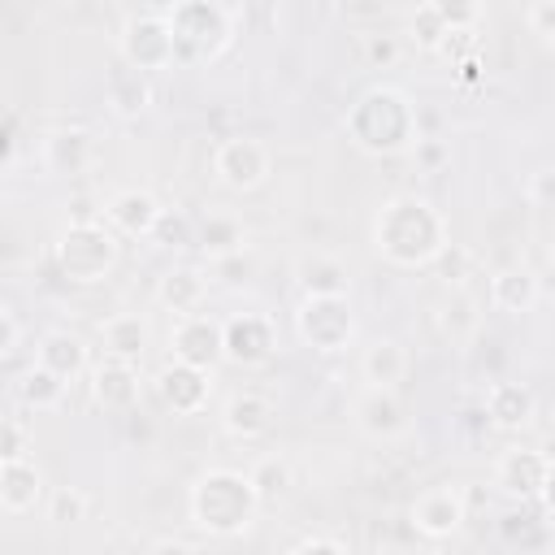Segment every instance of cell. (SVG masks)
I'll return each instance as SVG.
<instances>
[{
  "instance_id": "603a6c76",
  "label": "cell",
  "mask_w": 555,
  "mask_h": 555,
  "mask_svg": "<svg viewBox=\"0 0 555 555\" xmlns=\"http://www.w3.org/2000/svg\"><path fill=\"white\" fill-rule=\"evenodd\" d=\"M295 282H299V291H304V299L312 295H347L351 291V273H347V264L338 260V256H330V251H312V256H299V264H295Z\"/></svg>"
},
{
  "instance_id": "c3c4849f",
  "label": "cell",
  "mask_w": 555,
  "mask_h": 555,
  "mask_svg": "<svg viewBox=\"0 0 555 555\" xmlns=\"http://www.w3.org/2000/svg\"><path fill=\"white\" fill-rule=\"evenodd\" d=\"M542 507H546V516H555V455H551V464H546V481H542Z\"/></svg>"
},
{
  "instance_id": "ffe728a7",
  "label": "cell",
  "mask_w": 555,
  "mask_h": 555,
  "mask_svg": "<svg viewBox=\"0 0 555 555\" xmlns=\"http://www.w3.org/2000/svg\"><path fill=\"white\" fill-rule=\"evenodd\" d=\"M100 343H104V360L139 364L143 351L152 347V325L139 312H117V317L100 321Z\"/></svg>"
},
{
  "instance_id": "4dcf8cb0",
  "label": "cell",
  "mask_w": 555,
  "mask_h": 555,
  "mask_svg": "<svg viewBox=\"0 0 555 555\" xmlns=\"http://www.w3.org/2000/svg\"><path fill=\"white\" fill-rule=\"evenodd\" d=\"M408 35H412V43H416L421 52H438V48H442V39L451 35V26H447L438 0L412 9V17H408Z\"/></svg>"
},
{
  "instance_id": "b9f144b4",
  "label": "cell",
  "mask_w": 555,
  "mask_h": 555,
  "mask_svg": "<svg viewBox=\"0 0 555 555\" xmlns=\"http://www.w3.org/2000/svg\"><path fill=\"white\" fill-rule=\"evenodd\" d=\"M17 347H22V321H17L13 308H4V312H0V356L9 360Z\"/></svg>"
},
{
  "instance_id": "ab89813d",
  "label": "cell",
  "mask_w": 555,
  "mask_h": 555,
  "mask_svg": "<svg viewBox=\"0 0 555 555\" xmlns=\"http://www.w3.org/2000/svg\"><path fill=\"white\" fill-rule=\"evenodd\" d=\"M529 204H538V208H555V165L529 173Z\"/></svg>"
},
{
  "instance_id": "1f68e13d",
  "label": "cell",
  "mask_w": 555,
  "mask_h": 555,
  "mask_svg": "<svg viewBox=\"0 0 555 555\" xmlns=\"http://www.w3.org/2000/svg\"><path fill=\"white\" fill-rule=\"evenodd\" d=\"M473 308H477V299L468 291H451V299L442 304V334L451 343H464L477 330V312Z\"/></svg>"
},
{
  "instance_id": "cb8c5ba5",
  "label": "cell",
  "mask_w": 555,
  "mask_h": 555,
  "mask_svg": "<svg viewBox=\"0 0 555 555\" xmlns=\"http://www.w3.org/2000/svg\"><path fill=\"white\" fill-rule=\"evenodd\" d=\"M35 364H43V369H52L56 377H65V382H74V377H82L87 373V343L78 338V334H69V330H48L43 338H39V347H35Z\"/></svg>"
},
{
  "instance_id": "d6986e66",
  "label": "cell",
  "mask_w": 555,
  "mask_h": 555,
  "mask_svg": "<svg viewBox=\"0 0 555 555\" xmlns=\"http://www.w3.org/2000/svg\"><path fill=\"white\" fill-rule=\"evenodd\" d=\"M91 399L104 412H134L139 403V369L126 360H104L91 369Z\"/></svg>"
},
{
  "instance_id": "8fae6325",
  "label": "cell",
  "mask_w": 555,
  "mask_h": 555,
  "mask_svg": "<svg viewBox=\"0 0 555 555\" xmlns=\"http://www.w3.org/2000/svg\"><path fill=\"white\" fill-rule=\"evenodd\" d=\"M278 351V330L264 312H238L225 321V360L238 369H256Z\"/></svg>"
},
{
  "instance_id": "7bdbcfd3",
  "label": "cell",
  "mask_w": 555,
  "mask_h": 555,
  "mask_svg": "<svg viewBox=\"0 0 555 555\" xmlns=\"http://www.w3.org/2000/svg\"><path fill=\"white\" fill-rule=\"evenodd\" d=\"M291 555H351V551H347L338 538H325V533H317V538H304V542H299Z\"/></svg>"
},
{
  "instance_id": "9c48e42d",
  "label": "cell",
  "mask_w": 555,
  "mask_h": 555,
  "mask_svg": "<svg viewBox=\"0 0 555 555\" xmlns=\"http://www.w3.org/2000/svg\"><path fill=\"white\" fill-rule=\"evenodd\" d=\"M269 165H273L269 147L260 139H251V134H230L212 152V173L230 191H256L269 178Z\"/></svg>"
},
{
  "instance_id": "f907efd6",
  "label": "cell",
  "mask_w": 555,
  "mask_h": 555,
  "mask_svg": "<svg viewBox=\"0 0 555 555\" xmlns=\"http://www.w3.org/2000/svg\"><path fill=\"white\" fill-rule=\"evenodd\" d=\"M551 269H555V243H551Z\"/></svg>"
},
{
  "instance_id": "f6af8a7d",
  "label": "cell",
  "mask_w": 555,
  "mask_h": 555,
  "mask_svg": "<svg viewBox=\"0 0 555 555\" xmlns=\"http://www.w3.org/2000/svg\"><path fill=\"white\" fill-rule=\"evenodd\" d=\"M17 126H22L17 113H9L4 117V169H13L17 165V152H22V130Z\"/></svg>"
},
{
  "instance_id": "e575fe53",
  "label": "cell",
  "mask_w": 555,
  "mask_h": 555,
  "mask_svg": "<svg viewBox=\"0 0 555 555\" xmlns=\"http://www.w3.org/2000/svg\"><path fill=\"white\" fill-rule=\"evenodd\" d=\"M399 56H403V48H399L395 35H382V30L364 35V65H369V69H390Z\"/></svg>"
},
{
  "instance_id": "44dd1931",
  "label": "cell",
  "mask_w": 555,
  "mask_h": 555,
  "mask_svg": "<svg viewBox=\"0 0 555 555\" xmlns=\"http://www.w3.org/2000/svg\"><path fill=\"white\" fill-rule=\"evenodd\" d=\"M39 499H43V468H39L30 455L0 464V507H4L9 516L30 512Z\"/></svg>"
},
{
  "instance_id": "ba28073f",
  "label": "cell",
  "mask_w": 555,
  "mask_h": 555,
  "mask_svg": "<svg viewBox=\"0 0 555 555\" xmlns=\"http://www.w3.org/2000/svg\"><path fill=\"white\" fill-rule=\"evenodd\" d=\"M169 356L182 360V364H191V369L212 373L225 360V321H217L208 312H195V317L173 321V330H169Z\"/></svg>"
},
{
  "instance_id": "4fadbf2b",
  "label": "cell",
  "mask_w": 555,
  "mask_h": 555,
  "mask_svg": "<svg viewBox=\"0 0 555 555\" xmlns=\"http://www.w3.org/2000/svg\"><path fill=\"white\" fill-rule=\"evenodd\" d=\"M104 217H108V230L113 234H126V238H152L165 208L152 191H139V186H126L117 195H108L104 204Z\"/></svg>"
},
{
  "instance_id": "277c9868",
  "label": "cell",
  "mask_w": 555,
  "mask_h": 555,
  "mask_svg": "<svg viewBox=\"0 0 555 555\" xmlns=\"http://www.w3.org/2000/svg\"><path fill=\"white\" fill-rule=\"evenodd\" d=\"M173 35V65H212L234 43L238 9L217 0H182L165 9Z\"/></svg>"
},
{
  "instance_id": "f35d334b",
  "label": "cell",
  "mask_w": 555,
  "mask_h": 555,
  "mask_svg": "<svg viewBox=\"0 0 555 555\" xmlns=\"http://www.w3.org/2000/svg\"><path fill=\"white\" fill-rule=\"evenodd\" d=\"M438 9H442V17H447L451 30H473L477 17H481V9L468 4V0H438Z\"/></svg>"
},
{
  "instance_id": "5bb4252c",
  "label": "cell",
  "mask_w": 555,
  "mask_h": 555,
  "mask_svg": "<svg viewBox=\"0 0 555 555\" xmlns=\"http://www.w3.org/2000/svg\"><path fill=\"white\" fill-rule=\"evenodd\" d=\"M546 464H551V455H542L533 447H507L494 460V486L512 499H538L542 481H546Z\"/></svg>"
},
{
  "instance_id": "7a4b0ae2",
  "label": "cell",
  "mask_w": 555,
  "mask_h": 555,
  "mask_svg": "<svg viewBox=\"0 0 555 555\" xmlns=\"http://www.w3.org/2000/svg\"><path fill=\"white\" fill-rule=\"evenodd\" d=\"M347 139L369 156H399L421 143L416 104L399 87H369L347 108Z\"/></svg>"
},
{
  "instance_id": "836d02e7",
  "label": "cell",
  "mask_w": 555,
  "mask_h": 555,
  "mask_svg": "<svg viewBox=\"0 0 555 555\" xmlns=\"http://www.w3.org/2000/svg\"><path fill=\"white\" fill-rule=\"evenodd\" d=\"M256 269H260V260H256V251H251V247H243V251H230V256L212 260V278H217L221 286H247V282L256 278Z\"/></svg>"
},
{
  "instance_id": "6da1fadb",
  "label": "cell",
  "mask_w": 555,
  "mask_h": 555,
  "mask_svg": "<svg viewBox=\"0 0 555 555\" xmlns=\"http://www.w3.org/2000/svg\"><path fill=\"white\" fill-rule=\"evenodd\" d=\"M373 247L399 269H425L451 247V230L425 195H390L373 217Z\"/></svg>"
},
{
  "instance_id": "681fc988",
  "label": "cell",
  "mask_w": 555,
  "mask_h": 555,
  "mask_svg": "<svg viewBox=\"0 0 555 555\" xmlns=\"http://www.w3.org/2000/svg\"><path fill=\"white\" fill-rule=\"evenodd\" d=\"M546 52H551V56H555V39H546Z\"/></svg>"
},
{
  "instance_id": "74e56055",
  "label": "cell",
  "mask_w": 555,
  "mask_h": 555,
  "mask_svg": "<svg viewBox=\"0 0 555 555\" xmlns=\"http://www.w3.org/2000/svg\"><path fill=\"white\" fill-rule=\"evenodd\" d=\"M468 264H473V256H468L464 247H455V243H451V247L438 256V273H442V278H447L455 291H464V282H468V278H464V273H468Z\"/></svg>"
},
{
  "instance_id": "60d3db41",
  "label": "cell",
  "mask_w": 555,
  "mask_h": 555,
  "mask_svg": "<svg viewBox=\"0 0 555 555\" xmlns=\"http://www.w3.org/2000/svg\"><path fill=\"white\" fill-rule=\"evenodd\" d=\"M525 22H529L533 35L555 39V0H538V4H529V9H525Z\"/></svg>"
},
{
  "instance_id": "f1b7e54d",
  "label": "cell",
  "mask_w": 555,
  "mask_h": 555,
  "mask_svg": "<svg viewBox=\"0 0 555 555\" xmlns=\"http://www.w3.org/2000/svg\"><path fill=\"white\" fill-rule=\"evenodd\" d=\"M65 390H69V382L56 377V373L43 369V364H30V369L17 377V399H22L30 412H52V408H61V403H65Z\"/></svg>"
},
{
  "instance_id": "484cf974",
  "label": "cell",
  "mask_w": 555,
  "mask_h": 555,
  "mask_svg": "<svg viewBox=\"0 0 555 555\" xmlns=\"http://www.w3.org/2000/svg\"><path fill=\"white\" fill-rule=\"evenodd\" d=\"M360 377L369 386H382V390H395L403 377H408V351L399 338H373L364 351H360Z\"/></svg>"
},
{
  "instance_id": "5b68a950",
  "label": "cell",
  "mask_w": 555,
  "mask_h": 555,
  "mask_svg": "<svg viewBox=\"0 0 555 555\" xmlns=\"http://www.w3.org/2000/svg\"><path fill=\"white\" fill-rule=\"evenodd\" d=\"M117 234L104 221H69L56 238V264L69 282L78 286H95L113 273L117 264Z\"/></svg>"
},
{
  "instance_id": "8d00e7d4",
  "label": "cell",
  "mask_w": 555,
  "mask_h": 555,
  "mask_svg": "<svg viewBox=\"0 0 555 555\" xmlns=\"http://www.w3.org/2000/svg\"><path fill=\"white\" fill-rule=\"evenodd\" d=\"M152 238H156L160 247H195V225H191L182 212H165Z\"/></svg>"
},
{
  "instance_id": "8992f818",
  "label": "cell",
  "mask_w": 555,
  "mask_h": 555,
  "mask_svg": "<svg viewBox=\"0 0 555 555\" xmlns=\"http://www.w3.org/2000/svg\"><path fill=\"white\" fill-rule=\"evenodd\" d=\"M295 334L304 347L321 351V356H334V351H347L351 338H356V312H351V299L347 295H308L299 299L295 308Z\"/></svg>"
},
{
  "instance_id": "7dc6e473",
  "label": "cell",
  "mask_w": 555,
  "mask_h": 555,
  "mask_svg": "<svg viewBox=\"0 0 555 555\" xmlns=\"http://www.w3.org/2000/svg\"><path fill=\"white\" fill-rule=\"evenodd\" d=\"M147 555H199V546H191L182 538H160V542L147 546Z\"/></svg>"
},
{
  "instance_id": "d4e9b609",
  "label": "cell",
  "mask_w": 555,
  "mask_h": 555,
  "mask_svg": "<svg viewBox=\"0 0 555 555\" xmlns=\"http://www.w3.org/2000/svg\"><path fill=\"white\" fill-rule=\"evenodd\" d=\"M533 412H538V399L520 382H494L486 390V416L499 429H525L533 421Z\"/></svg>"
},
{
  "instance_id": "d6a6232c",
  "label": "cell",
  "mask_w": 555,
  "mask_h": 555,
  "mask_svg": "<svg viewBox=\"0 0 555 555\" xmlns=\"http://www.w3.org/2000/svg\"><path fill=\"white\" fill-rule=\"evenodd\" d=\"M87 494L78 490V486H56L52 494H48V507H43V516L56 525V529H65V525H78V520H87Z\"/></svg>"
},
{
  "instance_id": "83f0119b",
  "label": "cell",
  "mask_w": 555,
  "mask_h": 555,
  "mask_svg": "<svg viewBox=\"0 0 555 555\" xmlns=\"http://www.w3.org/2000/svg\"><path fill=\"white\" fill-rule=\"evenodd\" d=\"M195 247L208 256V260H221L230 251H243L247 247V230L238 217H225V212H212L195 225Z\"/></svg>"
},
{
  "instance_id": "9a60e30c",
  "label": "cell",
  "mask_w": 555,
  "mask_h": 555,
  "mask_svg": "<svg viewBox=\"0 0 555 555\" xmlns=\"http://www.w3.org/2000/svg\"><path fill=\"white\" fill-rule=\"evenodd\" d=\"M95 134L82 130V126H61L43 139V165L61 178H74V173H87L95 165Z\"/></svg>"
},
{
  "instance_id": "e0dca14e",
  "label": "cell",
  "mask_w": 555,
  "mask_h": 555,
  "mask_svg": "<svg viewBox=\"0 0 555 555\" xmlns=\"http://www.w3.org/2000/svg\"><path fill=\"white\" fill-rule=\"evenodd\" d=\"M412 525L425 538H451L464 525V494L451 486H434L412 503Z\"/></svg>"
},
{
  "instance_id": "2e32d148",
  "label": "cell",
  "mask_w": 555,
  "mask_h": 555,
  "mask_svg": "<svg viewBox=\"0 0 555 555\" xmlns=\"http://www.w3.org/2000/svg\"><path fill=\"white\" fill-rule=\"evenodd\" d=\"M204 299H208V273L195 269V264H173V269L160 273V282H156V304H160L165 312H173L178 321H182V317H195V312L204 308Z\"/></svg>"
},
{
  "instance_id": "7c38bea8",
  "label": "cell",
  "mask_w": 555,
  "mask_h": 555,
  "mask_svg": "<svg viewBox=\"0 0 555 555\" xmlns=\"http://www.w3.org/2000/svg\"><path fill=\"white\" fill-rule=\"evenodd\" d=\"M351 421L364 438L373 442H390L403 434L408 425V412H403V399L395 390H382V386H364L356 399H351Z\"/></svg>"
},
{
  "instance_id": "7402d4cb",
  "label": "cell",
  "mask_w": 555,
  "mask_h": 555,
  "mask_svg": "<svg viewBox=\"0 0 555 555\" xmlns=\"http://www.w3.org/2000/svg\"><path fill=\"white\" fill-rule=\"evenodd\" d=\"M490 299H494L499 312H507V317H525V312L538 308L542 286H538L533 269H525V264H507V269H499V273L490 278Z\"/></svg>"
},
{
  "instance_id": "ac0fdd59",
  "label": "cell",
  "mask_w": 555,
  "mask_h": 555,
  "mask_svg": "<svg viewBox=\"0 0 555 555\" xmlns=\"http://www.w3.org/2000/svg\"><path fill=\"white\" fill-rule=\"evenodd\" d=\"M273 416H278V412H273V399L260 395V390H234V395L221 403V425H225V434H230V438H243V442L269 434V429H273Z\"/></svg>"
},
{
  "instance_id": "bcb514c9",
  "label": "cell",
  "mask_w": 555,
  "mask_h": 555,
  "mask_svg": "<svg viewBox=\"0 0 555 555\" xmlns=\"http://www.w3.org/2000/svg\"><path fill=\"white\" fill-rule=\"evenodd\" d=\"M438 52L464 65V52H473V30H451V35L442 39V48H438Z\"/></svg>"
},
{
  "instance_id": "f546056e",
  "label": "cell",
  "mask_w": 555,
  "mask_h": 555,
  "mask_svg": "<svg viewBox=\"0 0 555 555\" xmlns=\"http://www.w3.org/2000/svg\"><path fill=\"white\" fill-rule=\"evenodd\" d=\"M247 477H251L260 503H282V499L291 494V486H295V468H291L286 455H260V460L247 468Z\"/></svg>"
},
{
  "instance_id": "30bf717a",
  "label": "cell",
  "mask_w": 555,
  "mask_h": 555,
  "mask_svg": "<svg viewBox=\"0 0 555 555\" xmlns=\"http://www.w3.org/2000/svg\"><path fill=\"white\" fill-rule=\"evenodd\" d=\"M208 377L212 373H204V369H191L182 360H169L156 373V395H160V403L173 416H199L208 408V399H212V382Z\"/></svg>"
},
{
  "instance_id": "3957f363",
  "label": "cell",
  "mask_w": 555,
  "mask_h": 555,
  "mask_svg": "<svg viewBox=\"0 0 555 555\" xmlns=\"http://www.w3.org/2000/svg\"><path fill=\"white\" fill-rule=\"evenodd\" d=\"M191 520L208 533V538H238L251 529L256 512L264 507L251 477L238 468H208L195 486H191Z\"/></svg>"
},
{
  "instance_id": "ee69618b",
  "label": "cell",
  "mask_w": 555,
  "mask_h": 555,
  "mask_svg": "<svg viewBox=\"0 0 555 555\" xmlns=\"http://www.w3.org/2000/svg\"><path fill=\"white\" fill-rule=\"evenodd\" d=\"M412 152H416V165H421V169H438V165L447 160V143H442V139H425V134H421V143H416Z\"/></svg>"
},
{
  "instance_id": "d590c367",
  "label": "cell",
  "mask_w": 555,
  "mask_h": 555,
  "mask_svg": "<svg viewBox=\"0 0 555 555\" xmlns=\"http://www.w3.org/2000/svg\"><path fill=\"white\" fill-rule=\"evenodd\" d=\"M26 451H30L26 421H22V416H4V425H0V464H9V460H26Z\"/></svg>"
},
{
  "instance_id": "4316f807",
  "label": "cell",
  "mask_w": 555,
  "mask_h": 555,
  "mask_svg": "<svg viewBox=\"0 0 555 555\" xmlns=\"http://www.w3.org/2000/svg\"><path fill=\"white\" fill-rule=\"evenodd\" d=\"M104 104L117 117H143L152 108V82L139 69H113L108 87H104Z\"/></svg>"
},
{
  "instance_id": "52a82bcc",
  "label": "cell",
  "mask_w": 555,
  "mask_h": 555,
  "mask_svg": "<svg viewBox=\"0 0 555 555\" xmlns=\"http://www.w3.org/2000/svg\"><path fill=\"white\" fill-rule=\"evenodd\" d=\"M117 48H121L126 69H139V74L169 69V65H173V35H169L165 9H160V13H130V17L121 22Z\"/></svg>"
}]
</instances>
